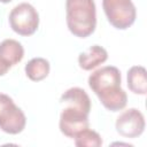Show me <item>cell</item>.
Masks as SVG:
<instances>
[{"label":"cell","instance_id":"cell-3","mask_svg":"<svg viewBox=\"0 0 147 147\" xmlns=\"http://www.w3.org/2000/svg\"><path fill=\"white\" fill-rule=\"evenodd\" d=\"M102 7L108 22L116 29L130 28L137 17L132 0H102Z\"/></svg>","mask_w":147,"mask_h":147},{"label":"cell","instance_id":"cell-12","mask_svg":"<svg viewBox=\"0 0 147 147\" xmlns=\"http://www.w3.org/2000/svg\"><path fill=\"white\" fill-rule=\"evenodd\" d=\"M25 74L29 79L33 82H40L49 74V62L42 57H34L26 63Z\"/></svg>","mask_w":147,"mask_h":147},{"label":"cell","instance_id":"cell-2","mask_svg":"<svg viewBox=\"0 0 147 147\" xmlns=\"http://www.w3.org/2000/svg\"><path fill=\"white\" fill-rule=\"evenodd\" d=\"M67 25L78 38L91 36L96 26V10L93 0H67Z\"/></svg>","mask_w":147,"mask_h":147},{"label":"cell","instance_id":"cell-1","mask_svg":"<svg viewBox=\"0 0 147 147\" xmlns=\"http://www.w3.org/2000/svg\"><path fill=\"white\" fill-rule=\"evenodd\" d=\"M122 77L116 67H102L88 77L90 88L98 95L102 106L110 111L122 110L127 102V95L121 87Z\"/></svg>","mask_w":147,"mask_h":147},{"label":"cell","instance_id":"cell-10","mask_svg":"<svg viewBox=\"0 0 147 147\" xmlns=\"http://www.w3.org/2000/svg\"><path fill=\"white\" fill-rule=\"evenodd\" d=\"M61 103L64 106H74L80 108L87 113L91 110V100L87 93L80 87H71L67 90L60 99Z\"/></svg>","mask_w":147,"mask_h":147},{"label":"cell","instance_id":"cell-5","mask_svg":"<svg viewBox=\"0 0 147 147\" xmlns=\"http://www.w3.org/2000/svg\"><path fill=\"white\" fill-rule=\"evenodd\" d=\"M9 24L13 31L28 37L37 31L39 15L33 6L28 2H22L11 9L9 14Z\"/></svg>","mask_w":147,"mask_h":147},{"label":"cell","instance_id":"cell-15","mask_svg":"<svg viewBox=\"0 0 147 147\" xmlns=\"http://www.w3.org/2000/svg\"><path fill=\"white\" fill-rule=\"evenodd\" d=\"M11 0H0V2H2V3H8V2H10Z\"/></svg>","mask_w":147,"mask_h":147},{"label":"cell","instance_id":"cell-13","mask_svg":"<svg viewBox=\"0 0 147 147\" xmlns=\"http://www.w3.org/2000/svg\"><path fill=\"white\" fill-rule=\"evenodd\" d=\"M75 145L77 147H100L102 138L98 132L87 127L75 137Z\"/></svg>","mask_w":147,"mask_h":147},{"label":"cell","instance_id":"cell-4","mask_svg":"<svg viewBox=\"0 0 147 147\" xmlns=\"http://www.w3.org/2000/svg\"><path fill=\"white\" fill-rule=\"evenodd\" d=\"M26 124L24 113L7 94L0 93V130L9 134L21 133Z\"/></svg>","mask_w":147,"mask_h":147},{"label":"cell","instance_id":"cell-14","mask_svg":"<svg viewBox=\"0 0 147 147\" xmlns=\"http://www.w3.org/2000/svg\"><path fill=\"white\" fill-rule=\"evenodd\" d=\"M9 69H10V65L7 64L5 61H2V60L0 59V76H3Z\"/></svg>","mask_w":147,"mask_h":147},{"label":"cell","instance_id":"cell-8","mask_svg":"<svg viewBox=\"0 0 147 147\" xmlns=\"http://www.w3.org/2000/svg\"><path fill=\"white\" fill-rule=\"evenodd\" d=\"M107 59H108L107 51L101 46L94 45L79 54L78 63L83 70H92L98 65L102 64L103 62H106Z\"/></svg>","mask_w":147,"mask_h":147},{"label":"cell","instance_id":"cell-11","mask_svg":"<svg viewBox=\"0 0 147 147\" xmlns=\"http://www.w3.org/2000/svg\"><path fill=\"white\" fill-rule=\"evenodd\" d=\"M127 87L131 92L139 95L147 93V72L141 65H133L127 71Z\"/></svg>","mask_w":147,"mask_h":147},{"label":"cell","instance_id":"cell-6","mask_svg":"<svg viewBox=\"0 0 147 147\" xmlns=\"http://www.w3.org/2000/svg\"><path fill=\"white\" fill-rule=\"evenodd\" d=\"M88 114L80 108L65 106L60 115V131L68 138H75L88 127Z\"/></svg>","mask_w":147,"mask_h":147},{"label":"cell","instance_id":"cell-9","mask_svg":"<svg viewBox=\"0 0 147 147\" xmlns=\"http://www.w3.org/2000/svg\"><path fill=\"white\" fill-rule=\"evenodd\" d=\"M24 56V48L15 39H5L0 42V59L7 64L15 65L22 61Z\"/></svg>","mask_w":147,"mask_h":147},{"label":"cell","instance_id":"cell-7","mask_svg":"<svg viewBox=\"0 0 147 147\" xmlns=\"http://www.w3.org/2000/svg\"><path fill=\"white\" fill-rule=\"evenodd\" d=\"M145 117L136 108L124 110L116 119V131L125 138H137L145 130Z\"/></svg>","mask_w":147,"mask_h":147}]
</instances>
